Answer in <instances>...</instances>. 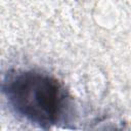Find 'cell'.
<instances>
[{
  "instance_id": "6da1fadb",
  "label": "cell",
  "mask_w": 131,
  "mask_h": 131,
  "mask_svg": "<svg viewBox=\"0 0 131 131\" xmlns=\"http://www.w3.org/2000/svg\"><path fill=\"white\" fill-rule=\"evenodd\" d=\"M11 108L28 122L49 130L69 127L74 119L73 99L54 77L33 70L9 72L2 84Z\"/></svg>"
}]
</instances>
